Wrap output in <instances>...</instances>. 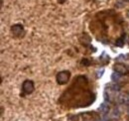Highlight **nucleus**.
Masks as SVG:
<instances>
[{
	"instance_id": "obj_10",
	"label": "nucleus",
	"mask_w": 129,
	"mask_h": 121,
	"mask_svg": "<svg viewBox=\"0 0 129 121\" xmlns=\"http://www.w3.org/2000/svg\"><path fill=\"white\" fill-rule=\"evenodd\" d=\"M123 44H124V41H122V39H119V40L116 41V45L117 46H122Z\"/></svg>"
},
{
	"instance_id": "obj_1",
	"label": "nucleus",
	"mask_w": 129,
	"mask_h": 121,
	"mask_svg": "<svg viewBox=\"0 0 129 121\" xmlns=\"http://www.w3.org/2000/svg\"><path fill=\"white\" fill-rule=\"evenodd\" d=\"M70 79V73L69 72H61L57 74V81L60 84H64L69 81Z\"/></svg>"
},
{
	"instance_id": "obj_3",
	"label": "nucleus",
	"mask_w": 129,
	"mask_h": 121,
	"mask_svg": "<svg viewBox=\"0 0 129 121\" xmlns=\"http://www.w3.org/2000/svg\"><path fill=\"white\" fill-rule=\"evenodd\" d=\"M11 31H12V33H13L15 36H21V34H22V33H24V28H23L22 25L16 24V25H14L11 28Z\"/></svg>"
},
{
	"instance_id": "obj_9",
	"label": "nucleus",
	"mask_w": 129,
	"mask_h": 121,
	"mask_svg": "<svg viewBox=\"0 0 129 121\" xmlns=\"http://www.w3.org/2000/svg\"><path fill=\"white\" fill-rule=\"evenodd\" d=\"M119 115H120L119 110H118V109H114V111H113V117H118Z\"/></svg>"
},
{
	"instance_id": "obj_13",
	"label": "nucleus",
	"mask_w": 129,
	"mask_h": 121,
	"mask_svg": "<svg viewBox=\"0 0 129 121\" xmlns=\"http://www.w3.org/2000/svg\"><path fill=\"white\" fill-rule=\"evenodd\" d=\"M128 16H129V12H128Z\"/></svg>"
},
{
	"instance_id": "obj_4",
	"label": "nucleus",
	"mask_w": 129,
	"mask_h": 121,
	"mask_svg": "<svg viewBox=\"0 0 129 121\" xmlns=\"http://www.w3.org/2000/svg\"><path fill=\"white\" fill-rule=\"evenodd\" d=\"M114 71L118 73H120V74H125L127 73V68L125 67L124 65H121V64H117L114 65Z\"/></svg>"
},
{
	"instance_id": "obj_14",
	"label": "nucleus",
	"mask_w": 129,
	"mask_h": 121,
	"mask_svg": "<svg viewBox=\"0 0 129 121\" xmlns=\"http://www.w3.org/2000/svg\"><path fill=\"white\" fill-rule=\"evenodd\" d=\"M126 1H129V0H126Z\"/></svg>"
},
{
	"instance_id": "obj_11",
	"label": "nucleus",
	"mask_w": 129,
	"mask_h": 121,
	"mask_svg": "<svg viewBox=\"0 0 129 121\" xmlns=\"http://www.w3.org/2000/svg\"><path fill=\"white\" fill-rule=\"evenodd\" d=\"M126 58H125V56H123V55H121V56H119V57H118L116 60L117 61H121V60H125Z\"/></svg>"
},
{
	"instance_id": "obj_7",
	"label": "nucleus",
	"mask_w": 129,
	"mask_h": 121,
	"mask_svg": "<svg viewBox=\"0 0 129 121\" xmlns=\"http://www.w3.org/2000/svg\"><path fill=\"white\" fill-rule=\"evenodd\" d=\"M108 89H110L111 90L115 91V92H118L120 90V85L119 84H116V83H113V84H110L108 86Z\"/></svg>"
},
{
	"instance_id": "obj_2",
	"label": "nucleus",
	"mask_w": 129,
	"mask_h": 121,
	"mask_svg": "<svg viewBox=\"0 0 129 121\" xmlns=\"http://www.w3.org/2000/svg\"><path fill=\"white\" fill-rule=\"evenodd\" d=\"M22 89H23L25 93H31L32 91L34 90V83H33V81H25L23 82Z\"/></svg>"
},
{
	"instance_id": "obj_8",
	"label": "nucleus",
	"mask_w": 129,
	"mask_h": 121,
	"mask_svg": "<svg viewBox=\"0 0 129 121\" xmlns=\"http://www.w3.org/2000/svg\"><path fill=\"white\" fill-rule=\"evenodd\" d=\"M111 79H112V81H119V80L121 79V74L115 72V73H112Z\"/></svg>"
},
{
	"instance_id": "obj_12",
	"label": "nucleus",
	"mask_w": 129,
	"mask_h": 121,
	"mask_svg": "<svg viewBox=\"0 0 129 121\" xmlns=\"http://www.w3.org/2000/svg\"><path fill=\"white\" fill-rule=\"evenodd\" d=\"M59 1H60V2H64V0H59Z\"/></svg>"
},
{
	"instance_id": "obj_5",
	"label": "nucleus",
	"mask_w": 129,
	"mask_h": 121,
	"mask_svg": "<svg viewBox=\"0 0 129 121\" xmlns=\"http://www.w3.org/2000/svg\"><path fill=\"white\" fill-rule=\"evenodd\" d=\"M99 110H100V112H102L103 114H107V113L109 112V106H108V104L105 103V102L101 103L100 106H99Z\"/></svg>"
},
{
	"instance_id": "obj_6",
	"label": "nucleus",
	"mask_w": 129,
	"mask_h": 121,
	"mask_svg": "<svg viewBox=\"0 0 129 121\" xmlns=\"http://www.w3.org/2000/svg\"><path fill=\"white\" fill-rule=\"evenodd\" d=\"M119 101L122 103V104H126V105H129V95L127 94H123L119 97Z\"/></svg>"
}]
</instances>
